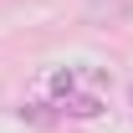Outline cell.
<instances>
[{
  "label": "cell",
  "mask_w": 133,
  "mask_h": 133,
  "mask_svg": "<svg viewBox=\"0 0 133 133\" xmlns=\"http://www.w3.org/2000/svg\"><path fill=\"white\" fill-rule=\"evenodd\" d=\"M62 113H66V118H97V113H102V102L92 97V92H77V97L66 92V102H62Z\"/></svg>",
  "instance_id": "obj_1"
}]
</instances>
